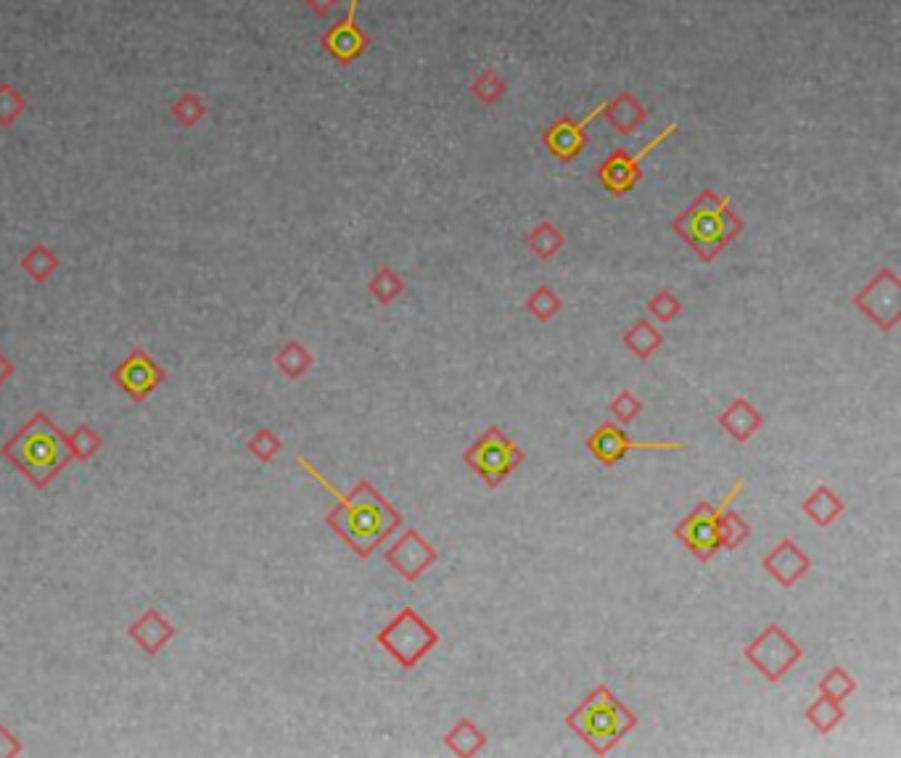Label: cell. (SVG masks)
Instances as JSON below:
<instances>
[{
  "mask_svg": "<svg viewBox=\"0 0 901 758\" xmlns=\"http://www.w3.org/2000/svg\"><path fill=\"white\" fill-rule=\"evenodd\" d=\"M820 692L822 695H828V698L838 700V703H843L849 695L857 692V679L851 677L843 666H833V669L820 679Z\"/></svg>",
  "mask_w": 901,
  "mask_h": 758,
  "instance_id": "28",
  "label": "cell"
},
{
  "mask_svg": "<svg viewBox=\"0 0 901 758\" xmlns=\"http://www.w3.org/2000/svg\"><path fill=\"white\" fill-rule=\"evenodd\" d=\"M22 267L35 280H43L56 270V257H53V251L48 249V246H35V249L22 259Z\"/></svg>",
  "mask_w": 901,
  "mask_h": 758,
  "instance_id": "32",
  "label": "cell"
},
{
  "mask_svg": "<svg viewBox=\"0 0 901 758\" xmlns=\"http://www.w3.org/2000/svg\"><path fill=\"white\" fill-rule=\"evenodd\" d=\"M24 111H27V96L11 82H0V127H14Z\"/></svg>",
  "mask_w": 901,
  "mask_h": 758,
  "instance_id": "27",
  "label": "cell"
},
{
  "mask_svg": "<svg viewBox=\"0 0 901 758\" xmlns=\"http://www.w3.org/2000/svg\"><path fill=\"white\" fill-rule=\"evenodd\" d=\"M587 449L598 463H603L606 468H613L619 463L621 457L632 452V449H648V452H682L687 449L685 442H635L629 439L627 431L616 423H600L595 431L587 439Z\"/></svg>",
  "mask_w": 901,
  "mask_h": 758,
  "instance_id": "11",
  "label": "cell"
},
{
  "mask_svg": "<svg viewBox=\"0 0 901 758\" xmlns=\"http://www.w3.org/2000/svg\"><path fill=\"white\" fill-rule=\"evenodd\" d=\"M640 413H643V402H640V399H637L635 394H632V391H629V389L619 391V394L613 397L611 415L616 420H619V423H624V426H629V423H635V418Z\"/></svg>",
  "mask_w": 901,
  "mask_h": 758,
  "instance_id": "33",
  "label": "cell"
},
{
  "mask_svg": "<svg viewBox=\"0 0 901 758\" xmlns=\"http://www.w3.org/2000/svg\"><path fill=\"white\" fill-rule=\"evenodd\" d=\"M672 230L703 262H714L724 249L738 241L740 233L746 230V222L732 209L730 196H719L711 188H703L690 201V207L674 217Z\"/></svg>",
  "mask_w": 901,
  "mask_h": 758,
  "instance_id": "2",
  "label": "cell"
},
{
  "mask_svg": "<svg viewBox=\"0 0 901 758\" xmlns=\"http://www.w3.org/2000/svg\"><path fill=\"white\" fill-rule=\"evenodd\" d=\"M357 8H360V0H349L347 14L341 22H336L331 30L320 37V45L323 51L336 59L341 67H349L352 61H357L362 53L370 48L368 32L362 30L360 22H357Z\"/></svg>",
  "mask_w": 901,
  "mask_h": 758,
  "instance_id": "12",
  "label": "cell"
},
{
  "mask_svg": "<svg viewBox=\"0 0 901 758\" xmlns=\"http://www.w3.org/2000/svg\"><path fill=\"white\" fill-rule=\"evenodd\" d=\"M743 655L767 682H780L804 658V650L788 637L783 626L767 624L761 634H756L743 648Z\"/></svg>",
  "mask_w": 901,
  "mask_h": 758,
  "instance_id": "7",
  "label": "cell"
},
{
  "mask_svg": "<svg viewBox=\"0 0 901 758\" xmlns=\"http://www.w3.org/2000/svg\"><path fill=\"white\" fill-rule=\"evenodd\" d=\"M806 719H809V724H812L817 732L828 735V732H833V729L846 719V711H843V706L838 700L828 698V695H822L820 692V698L812 700L809 708H806Z\"/></svg>",
  "mask_w": 901,
  "mask_h": 758,
  "instance_id": "22",
  "label": "cell"
},
{
  "mask_svg": "<svg viewBox=\"0 0 901 758\" xmlns=\"http://www.w3.org/2000/svg\"><path fill=\"white\" fill-rule=\"evenodd\" d=\"M719 547L722 550H738L751 539V526L740 518L738 510H730V505L719 513Z\"/></svg>",
  "mask_w": 901,
  "mask_h": 758,
  "instance_id": "23",
  "label": "cell"
},
{
  "mask_svg": "<svg viewBox=\"0 0 901 758\" xmlns=\"http://www.w3.org/2000/svg\"><path fill=\"white\" fill-rule=\"evenodd\" d=\"M851 302L880 331H894L901 323V280L894 267H883Z\"/></svg>",
  "mask_w": 901,
  "mask_h": 758,
  "instance_id": "8",
  "label": "cell"
},
{
  "mask_svg": "<svg viewBox=\"0 0 901 758\" xmlns=\"http://www.w3.org/2000/svg\"><path fill=\"white\" fill-rule=\"evenodd\" d=\"M376 642L402 669H415L439 645V634L423 621L421 613H415V608H402L397 619L376 634Z\"/></svg>",
  "mask_w": 901,
  "mask_h": 758,
  "instance_id": "4",
  "label": "cell"
},
{
  "mask_svg": "<svg viewBox=\"0 0 901 758\" xmlns=\"http://www.w3.org/2000/svg\"><path fill=\"white\" fill-rule=\"evenodd\" d=\"M648 312L650 317H656L658 323H672L682 315V302L669 288H661L648 299Z\"/></svg>",
  "mask_w": 901,
  "mask_h": 758,
  "instance_id": "30",
  "label": "cell"
},
{
  "mask_svg": "<svg viewBox=\"0 0 901 758\" xmlns=\"http://www.w3.org/2000/svg\"><path fill=\"white\" fill-rule=\"evenodd\" d=\"M444 745H447L455 756H476V753L487 745V735H484L471 719H460V722L444 735Z\"/></svg>",
  "mask_w": 901,
  "mask_h": 758,
  "instance_id": "20",
  "label": "cell"
},
{
  "mask_svg": "<svg viewBox=\"0 0 901 758\" xmlns=\"http://www.w3.org/2000/svg\"><path fill=\"white\" fill-rule=\"evenodd\" d=\"M307 471L336 497V508L328 513V526L347 542L360 558H370L376 547H381L392 537L394 529L402 526V513L378 492L370 481H360L352 494H339L328 481L320 476L312 465Z\"/></svg>",
  "mask_w": 901,
  "mask_h": 758,
  "instance_id": "1",
  "label": "cell"
},
{
  "mask_svg": "<svg viewBox=\"0 0 901 758\" xmlns=\"http://www.w3.org/2000/svg\"><path fill=\"white\" fill-rule=\"evenodd\" d=\"M674 135H680V125H677V122L664 127V133H658L650 143H645L637 154H627L624 148H616L606 162L600 164L598 170L600 185H603L611 196H627V193L640 183V177H643V167H640V164H643L645 156L653 154L658 146H664L666 140L674 138Z\"/></svg>",
  "mask_w": 901,
  "mask_h": 758,
  "instance_id": "9",
  "label": "cell"
},
{
  "mask_svg": "<svg viewBox=\"0 0 901 758\" xmlns=\"http://www.w3.org/2000/svg\"><path fill=\"white\" fill-rule=\"evenodd\" d=\"M801 510H804L806 516H809V521L817 523L820 529H828L830 523L846 510V505H843L841 497H835L833 489H830L828 484H820L804 502H801Z\"/></svg>",
  "mask_w": 901,
  "mask_h": 758,
  "instance_id": "18",
  "label": "cell"
},
{
  "mask_svg": "<svg viewBox=\"0 0 901 758\" xmlns=\"http://www.w3.org/2000/svg\"><path fill=\"white\" fill-rule=\"evenodd\" d=\"M746 492V481L735 479L732 484V492L724 497L719 505H711V502H698L693 508V513H687L677 526H674V537L680 539L687 550L693 552L695 558L701 563H709L714 555H717L722 547H719V513H722L727 505H735L740 494Z\"/></svg>",
  "mask_w": 901,
  "mask_h": 758,
  "instance_id": "6",
  "label": "cell"
},
{
  "mask_svg": "<svg viewBox=\"0 0 901 758\" xmlns=\"http://www.w3.org/2000/svg\"><path fill=\"white\" fill-rule=\"evenodd\" d=\"M526 246L542 262H553L563 251V246H566V236H563V230L555 222L545 220L537 228H532V233L526 236Z\"/></svg>",
  "mask_w": 901,
  "mask_h": 758,
  "instance_id": "19",
  "label": "cell"
},
{
  "mask_svg": "<svg viewBox=\"0 0 901 758\" xmlns=\"http://www.w3.org/2000/svg\"><path fill=\"white\" fill-rule=\"evenodd\" d=\"M207 111H209V106H207V101H204V96L193 93V90H185V93H180V96L175 98L170 106V114L178 119L183 127L199 125L201 119L207 117Z\"/></svg>",
  "mask_w": 901,
  "mask_h": 758,
  "instance_id": "26",
  "label": "cell"
},
{
  "mask_svg": "<svg viewBox=\"0 0 901 758\" xmlns=\"http://www.w3.org/2000/svg\"><path fill=\"white\" fill-rule=\"evenodd\" d=\"M600 109H603V104L595 106V109L582 119L574 117L555 119L553 125L542 133L545 146L550 148V154H553L558 162H574L584 148H587V143H590V138H587V127L600 117Z\"/></svg>",
  "mask_w": 901,
  "mask_h": 758,
  "instance_id": "14",
  "label": "cell"
},
{
  "mask_svg": "<svg viewBox=\"0 0 901 758\" xmlns=\"http://www.w3.org/2000/svg\"><path fill=\"white\" fill-rule=\"evenodd\" d=\"M384 560L407 582H418L436 563V550L426 542L421 531H405L402 537L384 552Z\"/></svg>",
  "mask_w": 901,
  "mask_h": 758,
  "instance_id": "13",
  "label": "cell"
},
{
  "mask_svg": "<svg viewBox=\"0 0 901 758\" xmlns=\"http://www.w3.org/2000/svg\"><path fill=\"white\" fill-rule=\"evenodd\" d=\"M526 310L532 312L540 323H550V320L563 310V302L553 288L540 286L529 299H526Z\"/></svg>",
  "mask_w": 901,
  "mask_h": 758,
  "instance_id": "29",
  "label": "cell"
},
{
  "mask_svg": "<svg viewBox=\"0 0 901 758\" xmlns=\"http://www.w3.org/2000/svg\"><path fill=\"white\" fill-rule=\"evenodd\" d=\"M368 291L378 304H392L394 299L405 294V280L392 267H381L368 283Z\"/></svg>",
  "mask_w": 901,
  "mask_h": 758,
  "instance_id": "25",
  "label": "cell"
},
{
  "mask_svg": "<svg viewBox=\"0 0 901 758\" xmlns=\"http://www.w3.org/2000/svg\"><path fill=\"white\" fill-rule=\"evenodd\" d=\"M278 365H281V368L286 370L291 378L302 376L304 370L310 368V354L304 352L299 344H289L286 346V352L278 357Z\"/></svg>",
  "mask_w": 901,
  "mask_h": 758,
  "instance_id": "34",
  "label": "cell"
},
{
  "mask_svg": "<svg viewBox=\"0 0 901 758\" xmlns=\"http://www.w3.org/2000/svg\"><path fill=\"white\" fill-rule=\"evenodd\" d=\"M19 463L37 484H45L51 479L53 471H59V463L64 452H61V439L53 434V428L45 423H32L27 431L22 434L19 442Z\"/></svg>",
  "mask_w": 901,
  "mask_h": 758,
  "instance_id": "10",
  "label": "cell"
},
{
  "mask_svg": "<svg viewBox=\"0 0 901 758\" xmlns=\"http://www.w3.org/2000/svg\"><path fill=\"white\" fill-rule=\"evenodd\" d=\"M761 566H764V571H767L780 587L791 589L812 571V558H809L793 539H780V542L764 555Z\"/></svg>",
  "mask_w": 901,
  "mask_h": 758,
  "instance_id": "15",
  "label": "cell"
},
{
  "mask_svg": "<svg viewBox=\"0 0 901 758\" xmlns=\"http://www.w3.org/2000/svg\"><path fill=\"white\" fill-rule=\"evenodd\" d=\"M119 378L125 383V389L135 391V394H143V391L154 386V368H151L148 362H127Z\"/></svg>",
  "mask_w": 901,
  "mask_h": 758,
  "instance_id": "31",
  "label": "cell"
},
{
  "mask_svg": "<svg viewBox=\"0 0 901 758\" xmlns=\"http://www.w3.org/2000/svg\"><path fill=\"white\" fill-rule=\"evenodd\" d=\"M566 727L582 737L595 756H606L637 727V714L621 703L608 685L592 687L566 719Z\"/></svg>",
  "mask_w": 901,
  "mask_h": 758,
  "instance_id": "3",
  "label": "cell"
},
{
  "mask_svg": "<svg viewBox=\"0 0 901 758\" xmlns=\"http://www.w3.org/2000/svg\"><path fill=\"white\" fill-rule=\"evenodd\" d=\"M466 465L479 476L489 489H497L508 479L510 473H516L521 463L526 460V452L518 447L500 426H489L484 434L466 449L463 455Z\"/></svg>",
  "mask_w": 901,
  "mask_h": 758,
  "instance_id": "5",
  "label": "cell"
},
{
  "mask_svg": "<svg viewBox=\"0 0 901 758\" xmlns=\"http://www.w3.org/2000/svg\"><path fill=\"white\" fill-rule=\"evenodd\" d=\"M339 3L341 0H304V6L310 8L315 16H320V19H328L333 8L339 6Z\"/></svg>",
  "mask_w": 901,
  "mask_h": 758,
  "instance_id": "35",
  "label": "cell"
},
{
  "mask_svg": "<svg viewBox=\"0 0 901 758\" xmlns=\"http://www.w3.org/2000/svg\"><path fill=\"white\" fill-rule=\"evenodd\" d=\"M505 93H508V85L492 67L484 69L471 85L473 101H479L481 106H497L505 98Z\"/></svg>",
  "mask_w": 901,
  "mask_h": 758,
  "instance_id": "24",
  "label": "cell"
},
{
  "mask_svg": "<svg viewBox=\"0 0 901 758\" xmlns=\"http://www.w3.org/2000/svg\"><path fill=\"white\" fill-rule=\"evenodd\" d=\"M600 117L606 119L608 127H613L619 135H632L648 122V109L637 101L635 93L621 90L611 101H603Z\"/></svg>",
  "mask_w": 901,
  "mask_h": 758,
  "instance_id": "16",
  "label": "cell"
},
{
  "mask_svg": "<svg viewBox=\"0 0 901 758\" xmlns=\"http://www.w3.org/2000/svg\"><path fill=\"white\" fill-rule=\"evenodd\" d=\"M761 423H764V418H761L759 410L743 397L732 399V405L719 415V426H722L724 434L730 436L735 444L751 442L756 431L761 428Z\"/></svg>",
  "mask_w": 901,
  "mask_h": 758,
  "instance_id": "17",
  "label": "cell"
},
{
  "mask_svg": "<svg viewBox=\"0 0 901 758\" xmlns=\"http://www.w3.org/2000/svg\"><path fill=\"white\" fill-rule=\"evenodd\" d=\"M664 344V336L658 331L656 325L648 323V320H637L627 333H624V346L629 352L635 354L637 360H648L661 349Z\"/></svg>",
  "mask_w": 901,
  "mask_h": 758,
  "instance_id": "21",
  "label": "cell"
}]
</instances>
